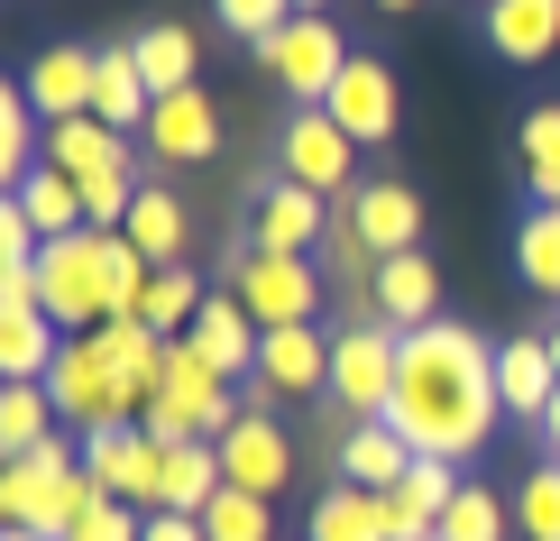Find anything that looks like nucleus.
Returning a JSON list of instances; mask_svg holds the SVG:
<instances>
[{
	"label": "nucleus",
	"mask_w": 560,
	"mask_h": 541,
	"mask_svg": "<svg viewBox=\"0 0 560 541\" xmlns=\"http://www.w3.org/2000/svg\"><path fill=\"white\" fill-rule=\"evenodd\" d=\"M497 349H487L469 321H432V331H405V376H395V432L413 440V459H478L497 440Z\"/></svg>",
	"instance_id": "obj_1"
},
{
	"label": "nucleus",
	"mask_w": 560,
	"mask_h": 541,
	"mask_svg": "<svg viewBox=\"0 0 560 541\" xmlns=\"http://www.w3.org/2000/svg\"><path fill=\"white\" fill-rule=\"evenodd\" d=\"M148 257L129 248V230H74V239H46L37 257V303L65 340L102 331V321H129L138 313V285H148Z\"/></svg>",
	"instance_id": "obj_2"
},
{
	"label": "nucleus",
	"mask_w": 560,
	"mask_h": 541,
	"mask_svg": "<svg viewBox=\"0 0 560 541\" xmlns=\"http://www.w3.org/2000/svg\"><path fill=\"white\" fill-rule=\"evenodd\" d=\"M92 505V468H83V432H56L37 440L28 459L0 468V524L10 532H37V541H65L74 514Z\"/></svg>",
	"instance_id": "obj_3"
},
{
	"label": "nucleus",
	"mask_w": 560,
	"mask_h": 541,
	"mask_svg": "<svg viewBox=\"0 0 560 541\" xmlns=\"http://www.w3.org/2000/svg\"><path fill=\"white\" fill-rule=\"evenodd\" d=\"M240 413L248 404H230V376L202 367L194 340H166V367H156V395H148V422H138V432H148L156 450H184V440H221Z\"/></svg>",
	"instance_id": "obj_4"
},
{
	"label": "nucleus",
	"mask_w": 560,
	"mask_h": 541,
	"mask_svg": "<svg viewBox=\"0 0 560 541\" xmlns=\"http://www.w3.org/2000/svg\"><path fill=\"white\" fill-rule=\"evenodd\" d=\"M46 395H56L65 432H120V422H148V395L110 367V349L92 340V331L65 340V358L46 367Z\"/></svg>",
	"instance_id": "obj_5"
},
{
	"label": "nucleus",
	"mask_w": 560,
	"mask_h": 541,
	"mask_svg": "<svg viewBox=\"0 0 560 541\" xmlns=\"http://www.w3.org/2000/svg\"><path fill=\"white\" fill-rule=\"evenodd\" d=\"M322 257H267L248 239H230V294L248 303L258 331H294V321H322Z\"/></svg>",
	"instance_id": "obj_6"
},
{
	"label": "nucleus",
	"mask_w": 560,
	"mask_h": 541,
	"mask_svg": "<svg viewBox=\"0 0 560 541\" xmlns=\"http://www.w3.org/2000/svg\"><path fill=\"white\" fill-rule=\"evenodd\" d=\"M395 376H405V331H386V321H340L331 331V404L340 413L386 422L395 413Z\"/></svg>",
	"instance_id": "obj_7"
},
{
	"label": "nucleus",
	"mask_w": 560,
	"mask_h": 541,
	"mask_svg": "<svg viewBox=\"0 0 560 541\" xmlns=\"http://www.w3.org/2000/svg\"><path fill=\"white\" fill-rule=\"evenodd\" d=\"M276 175L303 184V193H322V202H349V193H359V138L313 102V110L285 120V138H276Z\"/></svg>",
	"instance_id": "obj_8"
},
{
	"label": "nucleus",
	"mask_w": 560,
	"mask_h": 541,
	"mask_svg": "<svg viewBox=\"0 0 560 541\" xmlns=\"http://www.w3.org/2000/svg\"><path fill=\"white\" fill-rule=\"evenodd\" d=\"M258 64L294 92L303 110H313V102H331V83H340V64H349V37L331 28V10H294L285 28L258 46Z\"/></svg>",
	"instance_id": "obj_9"
},
{
	"label": "nucleus",
	"mask_w": 560,
	"mask_h": 541,
	"mask_svg": "<svg viewBox=\"0 0 560 541\" xmlns=\"http://www.w3.org/2000/svg\"><path fill=\"white\" fill-rule=\"evenodd\" d=\"M285 395H331V331L322 321H294V331L258 340V376H248V404H285Z\"/></svg>",
	"instance_id": "obj_10"
},
{
	"label": "nucleus",
	"mask_w": 560,
	"mask_h": 541,
	"mask_svg": "<svg viewBox=\"0 0 560 541\" xmlns=\"http://www.w3.org/2000/svg\"><path fill=\"white\" fill-rule=\"evenodd\" d=\"M212 450H221V478H230V486H248V496H267V505L294 486V432H285L276 413H258V404L230 422Z\"/></svg>",
	"instance_id": "obj_11"
},
{
	"label": "nucleus",
	"mask_w": 560,
	"mask_h": 541,
	"mask_svg": "<svg viewBox=\"0 0 560 541\" xmlns=\"http://www.w3.org/2000/svg\"><path fill=\"white\" fill-rule=\"evenodd\" d=\"M83 468H92V486H110V496L138 505V514H156V496H166V450H156L138 422H120V432H83Z\"/></svg>",
	"instance_id": "obj_12"
},
{
	"label": "nucleus",
	"mask_w": 560,
	"mask_h": 541,
	"mask_svg": "<svg viewBox=\"0 0 560 541\" xmlns=\"http://www.w3.org/2000/svg\"><path fill=\"white\" fill-rule=\"evenodd\" d=\"M331 221L340 211L322 202V193H303V184H258V211H248V248H267V257H322V239H331Z\"/></svg>",
	"instance_id": "obj_13"
},
{
	"label": "nucleus",
	"mask_w": 560,
	"mask_h": 541,
	"mask_svg": "<svg viewBox=\"0 0 560 541\" xmlns=\"http://www.w3.org/2000/svg\"><path fill=\"white\" fill-rule=\"evenodd\" d=\"M322 110H331V120H340L349 138H359V148H386V138H395V120H405V92H395L386 56H349Z\"/></svg>",
	"instance_id": "obj_14"
},
{
	"label": "nucleus",
	"mask_w": 560,
	"mask_h": 541,
	"mask_svg": "<svg viewBox=\"0 0 560 541\" xmlns=\"http://www.w3.org/2000/svg\"><path fill=\"white\" fill-rule=\"evenodd\" d=\"M138 138H148L156 166H202V156L221 148V102L202 83H184V92H166V102L148 110V129H138Z\"/></svg>",
	"instance_id": "obj_15"
},
{
	"label": "nucleus",
	"mask_w": 560,
	"mask_h": 541,
	"mask_svg": "<svg viewBox=\"0 0 560 541\" xmlns=\"http://www.w3.org/2000/svg\"><path fill=\"white\" fill-rule=\"evenodd\" d=\"M340 221L368 239V257H405V248H423V193H413V184H395V175H386V184H359Z\"/></svg>",
	"instance_id": "obj_16"
},
{
	"label": "nucleus",
	"mask_w": 560,
	"mask_h": 541,
	"mask_svg": "<svg viewBox=\"0 0 560 541\" xmlns=\"http://www.w3.org/2000/svg\"><path fill=\"white\" fill-rule=\"evenodd\" d=\"M92 64H102V46H46L19 74V92L37 102V120H83L92 110Z\"/></svg>",
	"instance_id": "obj_17"
},
{
	"label": "nucleus",
	"mask_w": 560,
	"mask_h": 541,
	"mask_svg": "<svg viewBox=\"0 0 560 541\" xmlns=\"http://www.w3.org/2000/svg\"><path fill=\"white\" fill-rule=\"evenodd\" d=\"M377 321H386V331H432V321H441V275H432L423 248L377 257Z\"/></svg>",
	"instance_id": "obj_18"
},
{
	"label": "nucleus",
	"mask_w": 560,
	"mask_h": 541,
	"mask_svg": "<svg viewBox=\"0 0 560 541\" xmlns=\"http://www.w3.org/2000/svg\"><path fill=\"white\" fill-rule=\"evenodd\" d=\"M184 340L202 349V367H221V376H258V340H267V331L248 321V303L221 285V294L194 313V331H184Z\"/></svg>",
	"instance_id": "obj_19"
},
{
	"label": "nucleus",
	"mask_w": 560,
	"mask_h": 541,
	"mask_svg": "<svg viewBox=\"0 0 560 541\" xmlns=\"http://www.w3.org/2000/svg\"><path fill=\"white\" fill-rule=\"evenodd\" d=\"M497 395H505V413H515V422H542V413H551L560 367H551V340H542V331H524V340L497 349Z\"/></svg>",
	"instance_id": "obj_20"
},
{
	"label": "nucleus",
	"mask_w": 560,
	"mask_h": 541,
	"mask_svg": "<svg viewBox=\"0 0 560 541\" xmlns=\"http://www.w3.org/2000/svg\"><path fill=\"white\" fill-rule=\"evenodd\" d=\"M148 110H156V83L138 74V56H129V46H102V64H92V120L138 138V129H148Z\"/></svg>",
	"instance_id": "obj_21"
},
{
	"label": "nucleus",
	"mask_w": 560,
	"mask_h": 541,
	"mask_svg": "<svg viewBox=\"0 0 560 541\" xmlns=\"http://www.w3.org/2000/svg\"><path fill=\"white\" fill-rule=\"evenodd\" d=\"M129 248L148 257V267H184V239H194V211H184L166 184H138V202H129Z\"/></svg>",
	"instance_id": "obj_22"
},
{
	"label": "nucleus",
	"mask_w": 560,
	"mask_h": 541,
	"mask_svg": "<svg viewBox=\"0 0 560 541\" xmlns=\"http://www.w3.org/2000/svg\"><path fill=\"white\" fill-rule=\"evenodd\" d=\"M487 46L505 64H542L560 46V0H487Z\"/></svg>",
	"instance_id": "obj_23"
},
{
	"label": "nucleus",
	"mask_w": 560,
	"mask_h": 541,
	"mask_svg": "<svg viewBox=\"0 0 560 541\" xmlns=\"http://www.w3.org/2000/svg\"><path fill=\"white\" fill-rule=\"evenodd\" d=\"M340 478L368 486V496H386V486L413 478V440L395 432V422H359V432H349V450H340Z\"/></svg>",
	"instance_id": "obj_24"
},
{
	"label": "nucleus",
	"mask_w": 560,
	"mask_h": 541,
	"mask_svg": "<svg viewBox=\"0 0 560 541\" xmlns=\"http://www.w3.org/2000/svg\"><path fill=\"white\" fill-rule=\"evenodd\" d=\"M202 303H212V294H202V275H194V267H156L148 285H138V313H129V321H148L156 340H184Z\"/></svg>",
	"instance_id": "obj_25"
},
{
	"label": "nucleus",
	"mask_w": 560,
	"mask_h": 541,
	"mask_svg": "<svg viewBox=\"0 0 560 541\" xmlns=\"http://www.w3.org/2000/svg\"><path fill=\"white\" fill-rule=\"evenodd\" d=\"M129 56H138V74L156 83V102H166V92L194 83L202 46H194V28H184V19H156V28H138V37H129Z\"/></svg>",
	"instance_id": "obj_26"
},
{
	"label": "nucleus",
	"mask_w": 560,
	"mask_h": 541,
	"mask_svg": "<svg viewBox=\"0 0 560 541\" xmlns=\"http://www.w3.org/2000/svg\"><path fill=\"white\" fill-rule=\"evenodd\" d=\"M10 202L28 211V230H37V239H74V230H92V221H83V184H74V175H56V166H37Z\"/></svg>",
	"instance_id": "obj_27"
},
{
	"label": "nucleus",
	"mask_w": 560,
	"mask_h": 541,
	"mask_svg": "<svg viewBox=\"0 0 560 541\" xmlns=\"http://www.w3.org/2000/svg\"><path fill=\"white\" fill-rule=\"evenodd\" d=\"M221 486H230L221 478V450H212V440H184V450H166V496H156V514H202Z\"/></svg>",
	"instance_id": "obj_28"
},
{
	"label": "nucleus",
	"mask_w": 560,
	"mask_h": 541,
	"mask_svg": "<svg viewBox=\"0 0 560 541\" xmlns=\"http://www.w3.org/2000/svg\"><path fill=\"white\" fill-rule=\"evenodd\" d=\"M313 541H386V505L368 496V486H322L313 496Z\"/></svg>",
	"instance_id": "obj_29"
},
{
	"label": "nucleus",
	"mask_w": 560,
	"mask_h": 541,
	"mask_svg": "<svg viewBox=\"0 0 560 541\" xmlns=\"http://www.w3.org/2000/svg\"><path fill=\"white\" fill-rule=\"evenodd\" d=\"M505 532H515V496H497V486H459V496H451V514H441V532L432 541H505Z\"/></svg>",
	"instance_id": "obj_30"
},
{
	"label": "nucleus",
	"mask_w": 560,
	"mask_h": 541,
	"mask_svg": "<svg viewBox=\"0 0 560 541\" xmlns=\"http://www.w3.org/2000/svg\"><path fill=\"white\" fill-rule=\"evenodd\" d=\"M56 395H46V386H0V450H10V459H28L37 450V440H56Z\"/></svg>",
	"instance_id": "obj_31"
},
{
	"label": "nucleus",
	"mask_w": 560,
	"mask_h": 541,
	"mask_svg": "<svg viewBox=\"0 0 560 541\" xmlns=\"http://www.w3.org/2000/svg\"><path fill=\"white\" fill-rule=\"evenodd\" d=\"M515 275L533 294H560V202H533L515 230Z\"/></svg>",
	"instance_id": "obj_32"
},
{
	"label": "nucleus",
	"mask_w": 560,
	"mask_h": 541,
	"mask_svg": "<svg viewBox=\"0 0 560 541\" xmlns=\"http://www.w3.org/2000/svg\"><path fill=\"white\" fill-rule=\"evenodd\" d=\"M515 148H524V184H533V202H560V102L524 110Z\"/></svg>",
	"instance_id": "obj_33"
},
{
	"label": "nucleus",
	"mask_w": 560,
	"mask_h": 541,
	"mask_svg": "<svg viewBox=\"0 0 560 541\" xmlns=\"http://www.w3.org/2000/svg\"><path fill=\"white\" fill-rule=\"evenodd\" d=\"M202 541H276V505L248 496V486H221L202 505Z\"/></svg>",
	"instance_id": "obj_34"
},
{
	"label": "nucleus",
	"mask_w": 560,
	"mask_h": 541,
	"mask_svg": "<svg viewBox=\"0 0 560 541\" xmlns=\"http://www.w3.org/2000/svg\"><path fill=\"white\" fill-rule=\"evenodd\" d=\"M515 532H524V541H560V459H542V468L515 486Z\"/></svg>",
	"instance_id": "obj_35"
},
{
	"label": "nucleus",
	"mask_w": 560,
	"mask_h": 541,
	"mask_svg": "<svg viewBox=\"0 0 560 541\" xmlns=\"http://www.w3.org/2000/svg\"><path fill=\"white\" fill-rule=\"evenodd\" d=\"M65 541H148V514L120 505L110 486H92V505L74 514V532H65Z\"/></svg>",
	"instance_id": "obj_36"
},
{
	"label": "nucleus",
	"mask_w": 560,
	"mask_h": 541,
	"mask_svg": "<svg viewBox=\"0 0 560 541\" xmlns=\"http://www.w3.org/2000/svg\"><path fill=\"white\" fill-rule=\"evenodd\" d=\"M212 10H221V28H230V37L267 46V37H276V28L294 19V0H212Z\"/></svg>",
	"instance_id": "obj_37"
},
{
	"label": "nucleus",
	"mask_w": 560,
	"mask_h": 541,
	"mask_svg": "<svg viewBox=\"0 0 560 541\" xmlns=\"http://www.w3.org/2000/svg\"><path fill=\"white\" fill-rule=\"evenodd\" d=\"M148 541H202V514H148Z\"/></svg>",
	"instance_id": "obj_38"
},
{
	"label": "nucleus",
	"mask_w": 560,
	"mask_h": 541,
	"mask_svg": "<svg viewBox=\"0 0 560 541\" xmlns=\"http://www.w3.org/2000/svg\"><path fill=\"white\" fill-rule=\"evenodd\" d=\"M533 432H542V440H551V459H560V395H551V413L533 422Z\"/></svg>",
	"instance_id": "obj_39"
},
{
	"label": "nucleus",
	"mask_w": 560,
	"mask_h": 541,
	"mask_svg": "<svg viewBox=\"0 0 560 541\" xmlns=\"http://www.w3.org/2000/svg\"><path fill=\"white\" fill-rule=\"evenodd\" d=\"M377 10H386V19H405V10H423V0H377Z\"/></svg>",
	"instance_id": "obj_40"
},
{
	"label": "nucleus",
	"mask_w": 560,
	"mask_h": 541,
	"mask_svg": "<svg viewBox=\"0 0 560 541\" xmlns=\"http://www.w3.org/2000/svg\"><path fill=\"white\" fill-rule=\"evenodd\" d=\"M542 340H551V367H560V321H551V331H542Z\"/></svg>",
	"instance_id": "obj_41"
},
{
	"label": "nucleus",
	"mask_w": 560,
	"mask_h": 541,
	"mask_svg": "<svg viewBox=\"0 0 560 541\" xmlns=\"http://www.w3.org/2000/svg\"><path fill=\"white\" fill-rule=\"evenodd\" d=\"M0 541H37V532H0Z\"/></svg>",
	"instance_id": "obj_42"
},
{
	"label": "nucleus",
	"mask_w": 560,
	"mask_h": 541,
	"mask_svg": "<svg viewBox=\"0 0 560 541\" xmlns=\"http://www.w3.org/2000/svg\"><path fill=\"white\" fill-rule=\"evenodd\" d=\"M294 10H322V0H294Z\"/></svg>",
	"instance_id": "obj_43"
},
{
	"label": "nucleus",
	"mask_w": 560,
	"mask_h": 541,
	"mask_svg": "<svg viewBox=\"0 0 560 541\" xmlns=\"http://www.w3.org/2000/svg\"><path fill=\"white\" fill-rule=\"evenodd\" d=\"M478 10H487V0H478Z\"/></svg>",
	"instance_id": "obj_44"
}]
</instances>
